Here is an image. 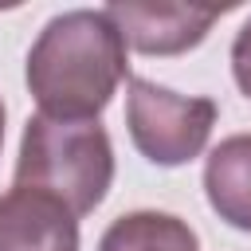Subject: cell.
Here are the masks:
<instances>
[{
    "instance_id": "cell-3",
    "label": "cell",
    "mask_w": 251,
    "mask_h": 251,
    "mask_svg": "<svg viewBox=\"0 0 251 251\" xmlns=\"http://www.w3.org/2000/svg\"><path fill=\"white\" fill-rule=\"evenodd\" d=\"M126 126L145 161L176 169L204 153L216 126V102L200 94H176L149 78H129Z\"/></svg>"
},
{
    "instance_id": "cell-5",
    "label": "cell",
    "mask_w": 251,
    "mask_h": 251,
    "mask_svg": "<svg viewBox=\"0 0 251 251\" xmlns=\"http://www.w3.org/2000/svg\"><path fill=\"white\" fill-rule=\"evenodd\" d=\"M0 251H78V220L47 192L12 184L0 196Z\"/></svg>"
},
{
    "instance_id": "cell-9",
    "label": "cell",
    "mask_w": 251,
    "mask_h": 251,
    "mask_svg": "<svg viewBox=\"0 0 251 251\" xmlns=\"http://www.w3.org/2000/svg\"><path fill=\"white\" fill-rule=\"evenodd\" d=\"M0 145H4V102H0Z\"/></svg>"
},
{
    "instance_id": "cell-6",
    "label": "cell",
    "mask_w": 251,
    "mask_h": 251,
    "mask_svg": "<svg viewBox=\"0 0 251 251\" xmlns=\"http://www.w3.org/2000/svg\"><path fill=\"white\" fill-rule=\"evenodd\" d=\"M204 196L227 227L251 231V133H231L208 153Z\"/></svg>"
},
{
    "instance_id": "cell-7",
    "label": "cell",
    "mask_w": 251,
    "mask_h": 251,
    "mask_svg": "<svg viewBox=\"0 0 251 251\" xmlns=\"http://www.w3.org/2000/svg\"><path fill=\"white\" fill-rule=\"evenodd\" d=\"M98 251H200V239L180 216L141 208L118 216L102 231Z\"/></svg>"
},
{
    "instance_id": "cell-8",
    "label": "cell",
    "mask_w": 251,
    "mask_h": 251,
    "mask_svg": "<svg viewBox=\"0 0 251 251\" xmlns=\"http://www.w3.org/2000/svg\"><path fill=\"white\" fill-rule=\"evenodd\" d=\"M231 78H235V86L251 98V20L235 31V39H231Z\"/></svg>"
},
{
    "instance_id": "cell-4",
    "label": "cell",
    "mask_w": 251,
    "mask_h": 251,
    "mask_svg": "<svg viewBox=\"0 0 251 251\" xmlns=\"http://www.w3.org/2000/svg\"><path fill=\"white\" fill-rule=\"evenodd\" d=\"M126 47L141 55H184L204 43L224 8H192V4H106L102 8Z\"/></svg>"
},
{
    "instance_id": "cell-2",
    "label": "cell",
    "mask_w": 251,
    "mask_h": 251,
    "mask_svg": "<svg viewBox=\"0 0 251 251\" xmlns=\"http://www.w3.org/2000/svg\"><path fill=\"white\" fill-rule=\"evenodd\" d=\"M16 184L47 192L75 220L94 212L114 184V145L102 122L27 118L16 157Z\"/></svg>"
},
{
    "instance_id": "cell-1",
    "label": "cell",
    "mask_w": 251,
    "mask_h": 251,
    "mask_svg": "<svg viewBox=\"0 0 251 251\" xmlns=\"http://www.w3.org/2000/svg\"><path fill=\"white\" fill-rule=\"evenodd\" d=\"M24 75L43 118L98 122L122 78H129L126 39L102 8L59 12L35 35Z\"/></svg>"
}]
</instances>
